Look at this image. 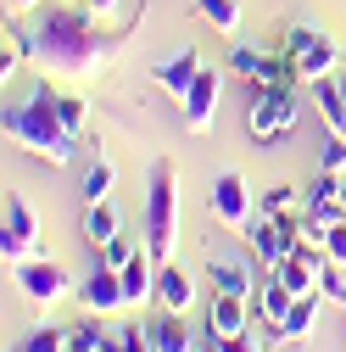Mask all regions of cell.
Segmentation results:
<instances>
[{"label":"cell","instance_id":"6da1fadb","mask_svg":"<svg viewBox=\"0 0 346 352\" xmlns=\"http://www.w3.org/2000/svg\"><path fill=\"white\" fill-rule=\"evenodd\" d=\"M28 28H34V62H45L56 73H84V67H101L128 34L135 23H123L117 34H106L95 23V12L84 0H45L39 12H28Z\"/></svg>","mask_w":346,"mask_h":352},{"label":"cell","instance_id":"7a4b0ae2","mask_svg":"<svg viewBox=\"0 0 346 352\" xmlns=\"http://www.w3.org/2000/svg\"><path fill=\"white\" fill-rule=\"evenodd\" d=\"M0 129H6V140L17 151H28L39 162H56V168L73 162L78 135H73L67 118H62V90H56V84H34L28 101H12L6 112H0Z\"/></svg>","mask_w":346,"mask_h":352},{"label":"cell","instance_id":"3957f363","mask_svg":"<svg viewBox=\"0 0 346 352\" xmlns=\"http://www.w3.org/2000/svg\"><path fill=\"white\" fill-rule=\"evenodd\" d=\"M173 246H179V168L173 157H157L146 179V252L151 263H173Z\"/></svg>","mask_w":346,"mask_h":352},{"label":"cell","instance_id":"277c9868","mask_svg":"<svg viewBox=\"0 0 346 352\" xmlns=\"http://www.w3.org/2000/svg\"><path fill=\"white\" fill-rule=\"evenodd\" d=\"M279 51L290 56V67H296V78H301V84H319L324 73H335V39H330L324 28L290 23V28H285V39H279Z\"/></svg>","mask_w":346,"mask_h":352},{"label":"cell","instance_id":"5b68a950","mask_svg":"<svg viewBox=\"0 0 346 352\" xmlns=\"http://www.w3.org/2000/svg\"><path fill=\"white\" fill-rule=\"evenodd\" d=\"M229 73L246 78V84H257V90H296V84H301L285 51L268 56V51H257V45H235L229 51Z\"/></svg>","mask_w":346,"mask_h":352},{"label":"cell","instance_id":"8992f818","mask_svg":"<svg viewBox=\"0 0 346 352\" xmlns=\"http://www.w3.org/2000/svg\"><path fill=\"white\" fill-rule=\"evenodd\" d=\"M12 280H17V291H23L34 307H56V302L73 291V274L62 269V263H51V257H23V263H12Z\"/></svg>","mask_w":346,"mask_h":352},{"label":"cell","instance_id":"52a82bcc","mask_svg":"<svg viewBox=\"0 0 346 352\" xmlns=\"http://www.w3.org/2000/svg\"><path fill=\"white\" fill-rule=\"evenodd\" d=\"M296 118H301L296 90H257V101L246 112V129H251V140H279V135L296 129Z\"/></svg>","mask_w":346,"mask_h":352},{"label":"cell","instance_id":"ba28073f","mask_svg":"<svg viewBox=\"0 0 346 352\" xmlns=\"http://www.w3.org/2000/svg\"><path fill=\"white\" fill-rule=\"evenodd\" d=\"M0 257H6V269L23 257H39V218L28 207V196H6V224H0Z\"/></svg>","mask_w":346,"mask_h":352},{"label":"cell","instance_id":"9c48e42d","mask_svg":"<svg viewBox=\"0 0 346 352\" xmlns=\"http://www.w3.org/2000/svg\"><path fill=\"white\" fill-rule=\"evenodd\" d=\"M212 218L229 224V230L251 224V190H246L240 173H218V179H212Z\"/></svg>","mask_w":346,"mask_h":352},{"label":"cell","instance_id":"30bf717a","mask_svg":"<svg viewBox=\"0 0 346 352\" xmlns=\"http://www.w3.org/2000/svg\"><path fill=\"white\" fill-rule=\"evenodd\" d=\"M201 67H207V62H201L196 51H173L168 62H157V67H151V78H157V90H168L173 101L185 107V96H190V84L201 78Z\"/></svg>","mask_w":346,"mask_h":352},{"label":"cell","instance_id":"8fae6325","mask_svg":"<svg viewBox=\"0 0 346 352\" xmlns=\"http://www.w3.org/2000/svg\"><path fill=\"white\" fill-rule=\"evenodd\" d=\"M218 84L224 73L218 67H201V78L190 84V96H185V123H190V135H201V129H212V112H218Z\"/></svg>","mask_w":346,"mask_h":352},{"label":"cell","instance_id":"7c38bea8","mask_svg":"<svg viewBox=\"0 0 346 352\" xmlns=\"http://www.w3.org/2000/svg\"><path fill=\"white\" fill-rule=\"evenodd\" d=\"M78 302L90 307V314H117V307H128V302H123V274L101 263V269L78 285Z\"/></svg>","mask_w":346,"mask_h":352},{"label":"cell","instance_id":"4fadbf2b","mask_svg":"<svg viewBox=\"0 0 346 352\" xmlns=\"http://www.w3.org/2000/svg\"><path fill=\"white\" fill-rule=\"evenodd\" d=\"M157 307H168V314H190L196 307V280L179 263H157Z\"/></svg>","mask_w":346,"mask_h":352},{"label":"cell","instance_id":"5bb4252c","mask_svg":"<svg viewBox=\"0 0 346 352\" xmlns=\"http://www.w3.org/2000/svg\"><path fill=\"white\" fill-rule=\"evenodd\" d=\"M117 274H123V302H128V307H140V302H151V296H157V263H151V252H146V246L128 257Z\"/></svg>","mask_w":346,"mask_h":352},{"label":"cell","instance_id":"9a60e30c","mask_svg":"<svg viewBox=\"0 0 346 352\" xmlns=\"http://www.w3.org/2000/svg\"><path fill=\"white\" fill-rule=\"evenodd\" d=\"M151 346L157 352H196V330H190V314H162L151 319Z\"/></svg>","mask_w":346,"mask_h":352},{"label":"cell","instance_id":"2e32d148","mask_svg":"<svg viewBox=\"0 0 346 352\" xmlns=\"http://www.w3.org/2000/svg\"><path fill=\"white\" fill-rule=\"evenodd\" d=\"M207 280L218 285V291H229V296H257L251 269H246V263H235V257H218V252L207 257Z\"/></svg>","mask_w":346,"mask_h":352},{"label":"cell","instance_id":"e0dca14e","mask_svg":"<svg viewBox=\"0 0 346 352\" xmlns=\"http://www.w3.org/2000/svg\"><path fill=\"white\" fill-rule=\"evenodd\" d=\"M117 235H123L117 207H112V201H84V241L101 252V246H106V241H117Z\"/></svg>","mask_w":346,"mask_h":352},{"label":"cell","instance_id":"ac0fdd59","mask_svg":"<svg viewBox=\"0 0 346 352\" xmlns=\"http://www.w3.org/2000/svg\"><path fill=\"white\" fill-rule=\"evenodd\" d=\"M313 324H319V291H308V296H296L290 302V314H285V346H301V341H313Z\"/></svg>","mask_w":346,"mask_h":352},{"label":"cell","instance_id":"d6986e66","mask_svg":"<svg viewBox=\"0 0 346 352\" xmlns=\"http://www.w3.org/2000/svg\"><path fill=\"white\" fill-rule=\"evenodd\" d=\"M212 330H218L224 341H229V336H246V330H251V319H246V296H229V291L212 296Z\"/></svg>","mask_w":346,"mask_h":352},{"label":"cell","instance_id":"ffe728a7","mask_svg":"<svg viewBox=\"0 0 346 352\" xmlns=\"http://www.w3.org/2000/svg\"><path fill=\"white\" fill-rule=\"evenodd\" d=\"M290 291H285V280L268 269V280L263 285H257V314H263V324H285V314H290Z\"/></svg>","mask_w":346,"mask_h":352},{"label":"cell","instance_id":"44dd1931","mask_svg":"<svg viewBox=\"0 0 346 352\" xmlns=\"http://www.w3.org/2000/svg\"><path fill=\"white\" fill-rule=\"evenodd\" d=\"M313 107L324 112V123L335 129V135L346 129V96H341V78H335V73H324V78L313 84Z\"/></svg>","mask_w":346,"mask_h":352},{"label":"cell","instance_id":"7402d4cb","mask_svg":"<svg viewBox=\"0 0 346 352\" xmlns=\"http://www.w3.org/2000/svg\"><path fill=\"white\" fill-rule=\"evenodd\" d=\"M196 17H201L207 28L229 34V39H235V34H240V23H246V17H240V0H196Z\"/></svg>","mask_w":346,"mask_h":352},{"label":"cell","instance_id":"603a6c76","mask_svg":"<svg viewBox=\"0 0 346 352\" xmlns=\"http://www.w3.org/2000/svg\"><path fill=\"white\" fill-rule=\"evenodd\" d=\"M112 185H117V168H112L106 157H95L90 168H84V190H78V196H84V201H106Z\"/></svg>","mask_w":346,"mask_h":352},{"label":"cell","instance_id":"cb8c5ba5","mask_svg":"<svg viewBox=\"0 0 346 352\" xmlns=\"http://www.w3.org/2000/svg\"><path fill=\"white\" fill-rule=\"evenodd\" d=\"M95 319H101V314H90V319L67 324V352H101V346H106V336H112V330H101Z\"/></svg>","mask_w":346,"mask_h":352},{"label":"cell","instance_id":"d4e9b609","mask_svg":"<svg viewBox=\"0 0 346 352\" xmlns=\"http://www.w3.org/2000/svg\"><path fill=\"white\" fill-rule=\"evenodd\" d=\"M17 352H67V324H34Z\"/></svg>","mask_w":346,"mask_h":352},{"label":"cell","instance_id":"484cf974","mask_svg":"<svg viewBox=\"0 0 346 352\" xmlns=\"http://www.w3.org/2000/svg\"><path fill=\"white\" fill-rule=\"evenodd\" d=\"M296 201H301V190H296L290 179H274V185L263 190V212H268V218H274V212H290Z\"/></svg>","mask_w":346,"mask_h":352},{"label":"cell","instance_id":"4316f807","mask_svg":"<svg viewBox=\"0 0 346 352\" xmlns=\"http://www.w3.org/2000/svg\"><path fill=\"white\" fill-rule=\"evenodd\" d=\"M319 173H346V135H335V129H330V140L319 151Z\"/></svg>","mask_w":346,"mask_h":352},{"label":"cell","instance_id":"83f0119b","mask_svg":"<svg viewBox=\"0 0 346 352\" xmlns=\"http://www.w3.org/2000/svg\"><path fill=\"white\" fill-rule=\"evenodd\" d=\"M319 296H324V302H346V269H341V263H324V274H319Z\"/></svg>","mask_w":346,"mask_h":352},{"label":"cell","instance_id":"f1b7e54d","mask_svg":"<svg viewBox=\"0 0 346 352\" xmlns=\"http://www.w3.org/2000/svg\"><path fill=\"white\" fill-rule=\"evenodd\" d=\"M117 341H123V352H157L151 346V324H117Z\"/></svg>","mask_w":346,"mask_h":352},{"label":"cell","instance_id":"f546056e","mask_svg":"<svg viewBox=\"0 0 346 352\" xmlns=\"http://www.w3.org/2000/svg\"><path fill=\"white\" fill-rule=\"evenodd\" d=\"M62 118H67V129L84 140V129H90V107H84L78 96H62Z\"/></svg>","mask_w":346,"mask_h":352},{"label":"cell","instance_id":"4dcf8cb0","mask_svg":"<svg viewBox=\"0 0 346 352\" xmlns=\"http://www.w3.org/2000/svg\"><path fill=\"white\" fill-rule=\"evenodd\" d=\"M135 252H140L135 241H123V235H117V241H106V246H101V263H106V269H123V263L135 257Z\"/></svg>","mask_w":346,"mask_h":352},{"label":"cell","instance_id":"1f68e13d","mask_svg":"<svg viewBox=\"0 0 346 352\" xmlns=\"http://www.w3.org/2000/svg\"><path fill=\"white\" fill-rule=\"evenodd\" d=\"M324 252H330V263H341V269H346V218H341V224H330Z\"/></svg>","mask_w":346,"mask_h":352},{"label":"cell","instance_id":"d6a6232c","mask_svg":"<svg viewBox=\"0 0 346 352\" xmlns=\"http://www.w3.org/2000/svg\"><path fill=\"white\" fill-rule=\"evenodd\" d=\"M224 352H263V341L246 330V336H229V341H224Z\"/></svg>","mask_w":346,"mask_h":352},{"label":"cell","instance_id":"836d02e7","mask_svg":"<svg viewBox=\"0 0 346 352\" xmlns=\"http://www.w3.org/2000/svg\"><path fill=\"white\" fill-rule=\"evenodd\" d=\"M196 352H224V336H218V330H207V336H196Z\"/></svg>","mask_w":346,"mask_h":352},{"label":"cell","instance_id":"e575fe53","mask_svg":"<svg viewBox=\"0 0 346 352\" xmlns=\"http://www.w3.org/2000/svg\"><path fill=\"white\" fill-rule=\"evenodd\" d=\"M6 6H12L17 17H28V12H39V6H45V0H6Z\"/></svg>","mask_w":346,"mask_h":352},{"label":"cell","instance_id":"d590c367","mask_svg":"<svg viewBox=\"0 0 346 352\" xmlns=\"http://www.w3.org/2000/svg\"><path fill=\"white\" fill-rule=\"evenodd\" d=\"M84 6H90L95 17H112V12H117V0H84Z\"/></svg>","mask_w":346,"mask_h":352},{"label":"cell","instance_id":"8d00e7d4","mask_svg":"<svg viewBox=\"0 0 346 352\" xmlns=\"http://www.w3.org/2000/svg\"><path fill=\"white\" fill-rule=\"evenodd\" d=\"M101 352H123V341H117V330L106 336V346H101Z\"/></svg>","mask_w":346,"mask_h":352},{"label":"cell","instance_id":"74e56055","mask_svg":"<svg viewBox=\"0 0 346 352\" xmlns=\"http://www.w3.org/2000/svg\"><path fill=\"white\" fill-rule=\"evenodd\" d=\"M341 96H346V78H341ZM341 135H346V129H341Z\"/></svg>","mask_w":346,"mask_h":352},{"label":"cell","instance_id":"f35d334b","mask_svg":"<svg viewBox=\"0 0 346 352\" xmlns=\"http://www.w3.org/2000/svg\"><path fill=\"white\" fill-rule=\"evenodd\" d=\"M341 207H346V185H341Z\"/></svg>","mask_w":346,"mask_h":352}]
</instances>
